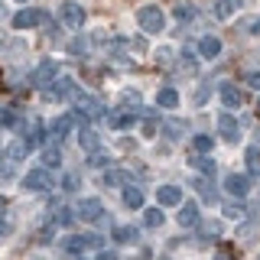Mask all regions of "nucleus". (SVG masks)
Masks as SVG:
<instances>
[{
  "label": "nucleus",
  "instance_id": "nucleus-7",
  "mask_svg": "<svg viewBox=\"0 0 260 260\" xmlns=\"http://www.w3.org/2000/svg\"><path fill=\"white\" fill-rule=\"evenodd\" d=\"M88 247H101V238H98V234H72V238L65 241V250H69V254H81V250H88Z\"/></svg>",
  "mask_w": 260,
  "mask_h": 260
},
{
  "label": "nucleus",
  "instance_id": "nucleus-36",
  "mask_svg": "<svg viewBox=\"0 0 260 260\" xmlns=\"http://www.w3.org/2000/svg\"><path fill=\"white\" fill-rule=\"evenodd\" d=\"M247 169H250V173H254V176L260 173V159H257V153H254V150L247 153Z\"/></svg>",
  "mask_w": 260,
  "mask_h": 260
},
{
  "label": "nucleus",
  "instance_id": "nucleus-18",
  "mask_svg": "<svg viewBox=\"0 0 260 260\" xmlns=\"http://www.w3.org/2000/svg\"><path fill=\"white\" fill-rule=\"evenodd\" d=\"M108 124H111L114 130H124V127H130V124H134V111L124 108V111H114V114H108Z\"/></svg>",
  "mask_w": 260,
  "mask_h": 260
},
{
  "label": "nucleus",
  "instance_id": "nucleus-32",
  "mask_svg": "<svg viewBox=\"0 0 260 260\" xmlns=\"http://www.w3.org/2000/svg\"><path fill=\"white\" fill-rule=\"evenodd\" d=\"M192 146H195V153H211L215 140H211V137H205V134H199V137L192 140Z\"/></svg>",
  "mask_w": 260,
  "mask_h": 260
},
{
  "label": "nucleus",
  "instance_id": "nucleus-39",
  "mask_svg": "<svg viewBox=\"0 0 260 260\" xmlns=\"http://www.w3.org/2000/svg\"><path fill=\"white\" fill-rule=\"evenodd\" d=\"M78 182H81V179H78L75 173H69V176H65V189H69V192H72V189H78Z\"/></svg>",
  "mask_w": 260,
  "mask_h": 260
},
{
  "label": "nucleus",
  "instance_id": "nucleus-22",
  "mask_svg": "<svg viewBox=\"0 0 260 260\" xmlns=\"http://www.w3.org/2000/svg\"><path fill=\"white\" fill-rule=\"evenodd\" d=\"M88 162H91V166H98V169H108V166H111V153L98 146V150H91V156H88Z\"/></svg>",
  "mask_w": 260,
  "mask_h": 260
},
{
  "label": "nucleus",
  "instance_id": "nucleus-28",
  "mask_svg": "<svg viewBox=\"0 0 260 260\" xmlns=\"http://www.w3.org/2000/svg\"><path fill=\"white\" fill-rule=\"evenodd\" d=\"M179 69H182V72H189V75H195V72H199V62H195V55L189 52V49H182V59H179Z\"/></svg>",
  "mask_w": 260,
  "mask_h": 260
},
{
  "label": "nucleus",
  "instance_id": "nucleus-19",
  "mask_svg": "<svg viewBox=\"0 0 260 260\" xmlns=\"http://www.w3.org/2000/svg\"><path fill=\"white\" fill-rule=\"evenodd\" d=\"M156 104H159V108H166V111H173L176 104H179V94H176V88H162V91L156 94Z\"/></svg>",
  "mask_w": 260,
  "mask_h": 260
},
{
  "label": "nucleus",
  "instance_id": "nucleus-21",
  "mask_svg": "<svg viewBox=\"0 0 260 260\" xmlns=\"http://www.w3.org/2000/svg\"><path fill=\"white\" fill-rule=\"evenodd\" d=\"M43 162H46V166H59V162H62V150H59V143H55V140L43 150Z\"/></svg>",
  "mask_w": 260,
  "mask_h": 260
},
{
  "label": "nucleus",
  "instance_id": "nucleus-31",
  "mask_svg": "<svg viewBox=\"0 0 260 260\" xmlns=\"http://www.w3.org/2000/svg\"><path fill=\"white\" fill-rule=\"evenodd\" d=\"M101 182L104 185H120V182H124V173H120V169H104V173H101Z\"/></svg>",
  "mask_w": 260,
  "mask_h": 260
},
{
  "label": "nucleus",
  "instance_id": "nucleus-23",
  "mask_svg": "<svg viewBox=\"0 0 260 260\" xmlns=\"http://www.w3.org/2000/svg\"><path fill=\"white\" fill-rule=\"evenodd\" d=\"M29 150H32V146H29V140H26V137H23V140H13V143H10V150H7V153H10V159H23V156H26Z\"/></svg>",
  "mask_w": 260,
  "mask_h": 260
},
{
  "label": "nucleus",
  "instance_id": "nucleus-44",
  "mask_svg": "<svg viewBox=\"0 0 260 260\" xmlns=\"http://www.w3.org/2000/svg\"><path fill=\"white\" fill-rule=\"evenodd\" d=\"M0 20H4V7H0Z\"/></svg>",
  "mask_w": 260,
  "mask_h": 260
},
{
  "label": "nucleus",
  "instance_id": "nucleus-11",
  "mask_svg": "<svg viewBox=\"0 0 260 260\" xmlns=\"http://www.w3.org/2000/svg\"><path fill=\"white\" fill-rule=\"evenodd\" d=\"M199 55H202V59H218V55H221V39H218V36H202L199 39Z\"/></svg>",
  "mask_w": 260,
  "mask_h": 260
},
{
  "label": "nucleus",
  "instance_id": "nucleus-8",
  "mask_svg": "<svg viewBox=\"0 0 260 260\" xmlns=\"http://www.w3.org/2000/svg\"><path fill=\"white\" fill-rule=\"evenodd\" d=\"M218 130H221V137H224L228 143H238V140H241V124L234 120L231 111H224L221 117H218Z\"/></svg>",
  "mask_w": 260,
  "mask_h": 260
},
{
  "label": "nucleus",
  "instance_id": "nucleus-24",
  "mask_svg": "<svg viewBox=\"0 0 260 260\" xmlns=\"http://www.w3.org/2000/svg\"><path fill=\"white\" fill-rule=\"evenodd\" d=\"M78 143L85 146L88 153H91V150H98V134H94V130H88V127H81V134H78Z\"/></svg>",
  "mask_w": 260,
  "mask_h": 260
},
{
  "label": "nucleus",
  "instance_id": "nucleus-29",
  "mask_svg": "<svg viewBox=\"0 0 260 260\" xmlns=\"http://www.w3.org/2000/svg\"><path fill=\"white\" fill-rule=\"evenodd\" d=\"M224 215L234 218V221H241V218L247 215V205H241V202H228V205H224Z\"/></svg>",
  "mask_w": 260,
  "mask_h": 260
},
{
  "label": "nucleus",
  "instance_id": "nucleus-47",
  "mask_svg": "<svg viewBox=\"0 0 260 260\" xmlns=\"http://www.w3.org/2000/svg\"><path fill=\"white\" fill-rule=\"evenodd\" d=\"M257 108H260V104H257Z\"/></svg>",
  "mask_w": 260,
  "mask_h": 260
},
{
  "label": "nucleus",
  "instance_id": "nucleus-26",
  "mask_svg": "<svg viewBox=\"0 0 260 260\" xmlns=\"http://www.w3.org/2000/svg\"><path fill=\"white\" fill-rule=\"evenodd\" d=\"M114 241H120V244H134L137 241V228H114Z\"/></svg>",
  "mask_w": 260,
  "mask_h": 260
},
{
  "label": "nucleus",
  "instance_id": "nucleus-10",
  "mask_svg": "<svg viewBox=\"0 0 260 260\" xmlns=\"http://www.w3.org/2000/svg\"><path fill=\"white\" fill-rule=\"evenodd\" d=\"M224 189H228V195L241 199V195H247V192H250V179L244 176V173H231V176L224 179Z\"/></svg>",
  "mask_w": 260,
  "mask_h": 260
},
{
  "label": "nucleus",
  "instance_id": "nucleus-3",
  "mask_svg": "<svg viewBox=\"0 0 260 260\" xmlns=\"http://www.w3.org/2000/svg\"><path fill=\"white\" fill-rule=\"evenodd\" d=\"M75 218H78V221H101V218H104V205L98 199H81L75 205Z\"/></svg>",
  "mask_w": 260,
  "mask_h": 260
},
{
  "label": "nucleus",
  "instance_id": "nucleus-12",
  "mask_svg": "<svg viewBox=\"0 0 260 260\" xmlns=\"http://www.w3.org/2000/svg\"><path fill=\"white\" fill-rule=\"evenodd\" d=\"M156 202L162 208L182 205V189H176V185H162V189H156Z\"/></svg>",
  "mask_w": 260,
  "mask_h": 260
},
{
  "label": "nucleus",
  "instance_id": "nucleus-16",
  "mask_svg": "<svg viewBox=\"0 0 260 260\" xmlns=\"http://www.w3.org/2000/svg\"><path fill=\"white\" fill-rule=\"evenodd\" d=\"M189 162H192V166L195 169H199V173L202 176H215V159H211V156H205V153H195V156H189Z\"/></svg>",
  "mask_w": 260,
  "mask_h": 260
},
{
  "label": "nucleus",
  "instance_id": "nucleus-37",
  "mask_svg": "<svg viewBox=\"0 0 260 260\" xmlns=\"http://www.w3.org/2000/svg\"><path fill=\"white\" fill-rule=\"evenodd\" d=\"M124 104H127V108H137V104H140V94H137V91H124Z\"/></svg>",
  "mask_w": 260,
  "mask_h": 260
},
{
  "label": "nucleus",
  "instance_id": "nucleus-6",
  "mask_svg": "<svg viewBox=\"0 0 260 260\" xmlns=\"http://www.w3.org/2000/svg\"><path fill=\"white\" fill-rule=\"evenodd\" d=\"M46 23V13L43 10H32V7H26V10H20L13 16V26L16 29H32V26H43Z\"/></svg>",
  "mask_w": 260,
  "mask_h": 260
},
{
  "label": "nucleus",
  "instance_id": "nucleus-13",
  "mask_svg": "<svg viewBox=\"0 0 260 260\" xmlns=\"http://www.w3.org/2000/svg\"><path fill=\"white\" fill-rule=\"evenodd\" d=\"M221 104H224L228 111H238L241 104H244L241 88H234V85H221Z\"/></svg>",
  "mask_w": 260,
  "mask_h": 260
},
{
  "label": "nucleus",
  "instance_id": "nucleus-41",
  "mask_svg": "<svg viewBox=\"0 0 260 260\" xmlns=\"http://www.w3.org/2000/svg\"><path fill=\"white\" fill-rule=\"evenodd\" d=\"M250 32H254V36H260V16H257L254 23H250Z\"/></svg>",
  "mask_w": 260,
  "mask_h": 260
},
{
  "label": "nucleus",
  "instance_id": "nucleus-27",
  "mask_svg": "<svg viewBox=\"0 0 260 260\" xmlns=\"http://www.w3.org/2000/svg\"><path fill=\"white\" fill-rule=\"evenodd\" d=\"M195 189L202 192V199H205V202H218V192H215V185H211V182H205V179H195Z\"/></svg>",
  "mask_w": 260,
  "mask_h": 260
},
{
  "label": "nucleus",
  "instance_id": "nucleus-14",
  "mask_svg": "<svg viewBox=\"0 0 260 260\" xmlns=\"http://www.w3.org/2000/svg\"><path fill=\"white\" fill-rule=\"evenodd\" d=\"M199 224V205L195 202H182L179 208V228H195Z\"/></svg>",
  "mask_w": 260,
  "mask_h": 260
},
{
  "label": "nucleus",
  "instance_id": "nucleus-33",
  "mask_svg": "<svg viewBox=\"0 0 260 260\" xmlns=\"http://www.w3.org/2000/svg\"><path fill=\"white\" fill-rule=\"evenodd\" d=\"M85 46H88L85 36H78V39H72V43H69V52L72 55H85Z\"/></svg>",
  "mask_w": 260,
  "mask_h": 260
},
{
  "label": "nucleus",
  "instance_id": "nucleus-46",
  "mask_svg": "<svg viewBox=\"0 0 260 260\" xmlns=\"http://www.w3.org/2000/svg\"><path fill=\"white\" fill-rule=\"evenodd\" d=\"M0 159H4V156H0Z\"/></svg>",
  "mask_w": 260,
  "mask_h": 260
},
{
  "label": "nucleus",
  "instance_id": "nucleus-38",
  "mask_svg": "<svg viewBox=\"0 0 260 260\" xmlns=\"http://www.w3.org/2000/svg\"><path fill=\"white\" fill-rule=\"evenodd\" d=\"M202 231H205V238H208V241H215V238H218V224H215V221H208L205 228H202Z\"/></svg>",
  "mask_w": 260,
  "mask_h": 260
},
{
  "label": "nucleus",
  "instance_id": "nucleus-1",
  "mask_svg": "<svg viewBox=\"0 0 260 260\" xmlns=\"http://www.w3.org/2000/svg\"><path fill=\"white\" fill-rule=\"evenodd\" d=\"M137 26H140L146 36H156V32H162L166 29V13L159 10V7H140L137 10Z\"/></svg>",
  "mask_w": 260,
  "mask_h": 260
},
{
  "label": "nucleus",
  "instance_id": "nucleus-9",
  "mask_svg": "<svg viewBox=\"0 0 260 260\" xmlns=\"http://www.w3.org/2000/svg\"><path fill=\"white\" fill-rule=\"evenodd\" d=\"M72 124H75V114H62V117H55L52 127H49V137H52L55 143H62L65 137L72 134Z\"/></svg>",
  "mask_w": 260,
  "mask_h": 260
},
{
  "label": "nucleus",
  "instance_id": "nucleus-5",
  "mask_svg": "<svg viewBox=\"0 0 260 260\" xmlns=\"http://www.w3.org/2000/svg\"><path fill=\"white\" fill-rule=\"evenodd\" d=\"M23 189H29V192H43V189H49L52 185V176L46 173V169H29L26 176H23Z\"/></svg>",
  "mask_w": 260,
  "mask_h": 260
},
{
  "label": "nucleus",
  "instance_id": "nucleus-25",
  "mask_svg": "<svg viewBox=\"0 0 260 260\" xmlns=\"http://www.w3.org/2000/svg\"><path fill=\"white\" fill-rule=\"evenodd\" d=\"M143 221H146V228H162V221H166V215H162V208H146Z\"/></svg>",
  "mask_w": 260,
  "mask_h": 260
},
{
  "label": "nucleus",
  "instance_id": "nucleus-4",
  "mask_svg": "<svg viewBox=\"0 0 260 260\" xmlns=\"http://www.w3.org/2000/svg\"><path fill=\"white\" fill-rule=\"evenodd\" d=\"M59 16H62V23H65V26H72V29L85 26V10H81L75 0H65V4L59 7Z\"/></svg>",
  "mask_w": 260,
  "mask_h": 260
},
{
  "label": "nucleus",
  "instance_id": "nucleus-17",
  "mask_svg": "<svg viewBox=\"0 0 260 260\" xmlns=\"http://www.w3.org/2000/svg\"><path fill=\"white\" fill-rule=\"evenodd\" d=\"M173 16H176V20L185 26V23H192V20H195V7L189 4V0H176V7H173Z\"/></svg>",
  "mask_w": 260,
  "mask_h": 260
},
{
  "label": "nucleus",
  "instance_id": "nucleus-30",
  "mask_svg": "<svg viewBox=\"0 0 260 260\" xmlns=\"http://www.w3.org/2000/svg\"><path fill=\"white\" fill-rule=\"evenodd\" d=\"M20 120H16V114L10 108H0V130H13Z\"/></svg>",
  "mask_w": 260,
  "mask_h": 260
},
{
  "label": "nucleus",
  "instance_id": "nucleus-42",
  "mask_svg": "<svg viewBox=\"0 0 260 260\" xmlns=\"http://www.w3.org/2000/svg\"><path fill=\"white\" fill-rule=\"evenodd\" d=\"M4 234H7V224H0V238H4Z\"/></svg>",
  "mask_w": 260,
  "mask_h": 260
},
{
  "label": "nucleus",
  "instance_id": "nucleus-15",
  "mask_svg": "<svg viewBox=\"0 0 260 260\" xmlns=\"http://www.w3.org/2000/svg\"><path fill=\"white\" fill-rule=\"evenodd\" d=\"M241 10V0H215V16L218 20H231Z\"/></svg>",
  "mask_w": 260,
  "mask_h": 260
},
{
  "label": "nucleus",
  "instance_id": "nucleus-20",
  "mask_svg": "<svg viewBox=\"0 0 260 260\" xmlns=\"http://www.w3.org/2000/svg\"><path fill=\"white\" fill-rule=\"evenodd\" d=\"M124 205L127 208H143V192L137 185H127L124 189Z\"/></svg>",
  "mask_w": 260,
  "mask_h": 260
},
{
  "label": "nucleus",
  "instance_id": "nucleus-34",
  "mask_svg": "<svg viewBox=\"0 0 260 260\" xmlns=\"http://www.w3.org/2000/svg\"><path fill=\"white\" fill-rule=\"evenodd\" d=\"M156 127H159V120L146 117V120H143V137H156Z\"/></svg>",
  "mask_w": 260,
  "mask_h": 260
},
{
  "label": "nucleus",
  "instance_id": "nucleus-2",
  "mask_svg": "<svg viewBox=\"0 0 260 260\" xmlns=\"http://www.w3.org/2000/svg\"><path fill=\"white\" fill-rule=\"evenodd\" d=\"M29 81L36 88H43V91H46V88H52L55 81H59V65H55L52 59H43V62L36 65V72L29 75Z\"/></svg>",
  "mask_w": 260,
  "mask_h": 260
},
{
  "label": "nucleus",
  "instance_id": "nucleus-43",
  "mask_svg": "<svg viewBox=\"0 0 260 260\" xmlns=\"http://www.w3.org/2000/svg\"><path fill=\"white\" fill-rule=\"evenodd\" d=\"M0 215H4V199H0Z\"/></svg>",
  "mask_w": 260,
  "mask_h": 260
},
{
  "label": "nucleus",
  "instance_id": "nucleus-40",
  "mask_svg": "<svg viewBox=\"0 0 260 260\" xmlns=\"http://www.w3.org/2000/svg\"><path fill=\"white\" fill-rule=\"evenodd\" d=\"M247 85L254 88V91H260V72H250V75H247Z\"/></svg>",
  "mask_w": 260,
  "mask_h": 260
},
{
  "label": "nucleus",
  "instance_id": "nucleus-35",
  "mask_svg": "<svg viewBox=\"0 0 260 260\" xmlns=\"http://www.w3.org/2000/svg\"><path fill=\"white\" fill-rule=\"evenodd\" d=\"M169 59H173V49H169V46H162V49H156V62H159V65H166Z\"/></svg>",
  "mask_w": 260,
  "mask_h": 260
},
{
  "label": "nucleus",
  "instance_id": "nucleus-45",
  "mask_svg": "<svg viewBox=\"0 0 260 260\" xmlns=\"http://www.w3.org/2000/svg\"><path fill=\"white\" fill-rule=\"evenodd\" d=\"M23 4H26V0H23Z\"/></svg>",
  "mask_w": 260,
  "mask_h": 260
}]
</instances>
